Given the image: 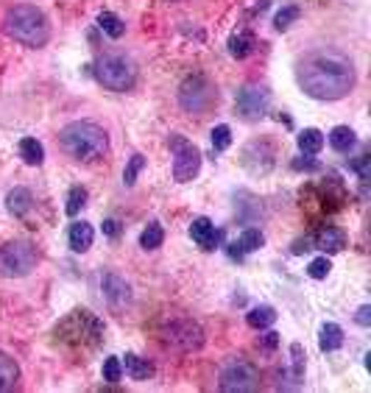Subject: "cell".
Wrapping results in <instances>:
<instances>
[{"instance_id": "cell-1", "label": "cell", "mask_w": 371, "mask_h": 393, "mask_svg": "<svg viewBox=\"0 0 371 393\" xmlns=\"http://www.w3.org/2000/svg\"><path fill=\"white\" fill-rule=\"evenodd\" d=\"M296 81L316 101H341L355 87V67L344 53L313 50L299 62Z\"/></svg>"}, {"instance_id": "cell-2", "label": "cell", "mask_w": 371, "mask_h": 393, "mask_svg": "<svg viewBox=\"0 0 371 393\" xmlns=\"http://www.w3.org/2000/svg\"><path fill=\"white\" fill-rule=\"evenodd\" d=\"M59 145L78 162H95L109 151V137L92 120H73L59 131Z\"/></svg>"}, {"instance_id": "cell-3", "label": "cell", "mask_w": 371, "mask_h": 393, "mask_svg": "<svg viewBox=\"0 0 371 393\" xmlns=\"http://www.w3.org/2000/svg\"><path fill=\"white\" fill-rule=\"evenodd\" d=\"M3 28L14 42H20L25 48H42L50 39L48 17L36 6H28V3L11 6L3 17Z\"/></svg>"}, {"instance_id": "cell-4", "label": "cell", "mask_w": 371, "mask_h": 393, "mask_svg": "<svg viewBox=\"0 0 371 393\" xmlns=\"http://www.w3.org/2000/svg\"><path fill=\"white\" fill-rule=\"evenodd\" d=\"M56 343L67 349H95L104 341V324L90 310H73L53 329Z\"/></svg>"}, {"instance_id": "cell-5", "label": "cell", "mask_w": 371, "mask_h": 393, "mask_svg": "<svg viewBox=\"0 0 371 393\" xmlns=\"http://www.w3.org/2000/svg\"><path fill=\"white\" fill-rule=\"evenodd\" d=\"M95 78L112 92H126L137 81V67L132 59H126L120 53H104L95 62Z\"/></svg>"}, {"instance_id": "cell-6", "label": "cell", "mask_w": 371, "mask_h": 393, "mask_svg": "<svg viewBox=\"0 0 371 393\" xmlns=\"http://www.w3.org/2000/svg\"><path fill=\"white\" fill-rule=\"evenodd\" d=\"M215 103H218V90H215V84L206 76L195 73V76H187L182 81V87H179V106L185 112H190V115H206Z\"/></svg>"}, {"instance_id": "cell-7", "label": "cell", "mask_w": 371, "mask_h": 393, "mask_svg": "<svg viewBox=\"0 0 371 393\" xmlns=\"http://www.w3.org/2000/svg\"><path fill=\"white\" fill-rule=\"evenodd\" d=\"M36 268V245L28 240H11L0 245V276L20 279Z\"/></svg>"}, {"instance_id": "cell-8", "label": "cell", "mask_w": 371, "mask_h": 393, "mask_svg": "<svg viewBox=\"0 0 371 393\" xmlns=\"http://www.w3.org/2000/svg\"><path fill=\"white\" fill-rule=\"evenodd\" d=\"M218 388L223 393H254L260 388V371L246 360H229L220 369Z\"/></svg>"}, {"instance_id": "cell-9", "label": "cell", "mask_w": 371, "mask_h": 393, "mask_svg": "<svg viewBox=\"0 0 371 393\" xmlns=\"http://www.w3.org/2000/svg\"><path fill=\"white\" fill-rule=\"evenodd\" d=\"M162 335H165V343L171 349H176V352H198L204 346V329L190 318L171 321L162 329Z\"/></svg>"}, {"instance_id": "cell-10", "label": "cell", "mask_w": 371, "mask_h": 393, "mask_svg": "<svg viewBox=\"0 0 371 393\" xmlns=\"http://www.w3.org/2000/svg\"><path fill=\"white\" fill-rule=\"evenodd\" d=\"M268 106H271V95H268L265 87H257V84H246V87L237 92V98H234L237 115H240L243 120H248V123L262 120L265 112H268Z\"/></svg>"}, {"instance_id": "cell-11", "label": "cell", "mask_w": 371, "mask_h": 393, "mask_svg": "<svg viewBox=\"0 0 371 393\" xmlns=\"http://www.w3.org/2000/svg\"><path fill=\"white\" fill-rule=\"evenodd\" d=\"M171 148H174V179L176 182H192L201 171V154L192 143H187L182 137H174L171 140Z\"/></svg>"}, {"instance_id": "cell-12", "label": "cell", "mask_w": 371, "mask_h": 393, "mask_svg": "<svg viewBox=\"0 0 371 393\" xmlns=\"http://www.w3.org/2000/svg\"><path fill=\"white\" fill-rule=\"evenodd\" d=\"M274 157H276V151H274V145H271L268 140H254V143H248V145L243 148L240 162H243V168H246L248 173L265 176V173L274 168Z\"/></svg>"}, {"instance_id": "cell-13", "label": "cell", "mask_w": 371, "mask_h": 393, "mask_svg": "<svg viewBox=\"0 0 371 393\" xmlns=\"http://www.w3.org/2000/svg\"><path fill=\"white\" fill-rule=\"evenodd\" d=\"M101 290H104V299L109 301V307L118 310V313L132 304V287H129V282H126L123 276H118V273H104Z\"/></svg>"}, {"instance_id": "cell-14", "label": "cell", "mask_w": 371, "mask_h": 393, "mask_svg": "<svg viewBox=\"0 0 371 393\" xmlns=\"http://www.w3.org/2000/svg\"><path fill=\"white\" fill-rule=\"evenodd\" d=\"M310 243H313V248H321L324 254H335L346 245V231L338 226H324L310 237Z\"/></svg>"}, {"instance_id": "cell-15", "label": "cell", "mask_w": 371, "mask_h": 393, "mask_svg": "<svg viewBox=\"0 0 371 393\" xmlns=\"http://www.w3.org/2000/svg\"><path fill=\"white\" fill-rule=\"evenodd\" d=\"M190 237L204 248V251H209V248H215V240H218V231H215V223L209 220V217H195L192 223H190Z\"/></svg>"}, {"instance_id": "cell-16", "label": "cell", "mask_w": 371, "mask_h": 393, "mask_svg": "<svg viewBox=\"0 0 371 393\" xmlns=\"http://www.w3.org/2000/svg\"><path fill=\"white\" fill-rule=\"evenodd\" d=\"M6 206H8V212H11L14 217H25V215L31 212V206H34V196H31L28 187H14V190L6 196Z\"/></svg>"}, {"instance_id": "cell-17", "label": "cell", "mask_w": 371, "mask_h": 393, "mask_svg": "<svg viewBox=\"0 0 371 393\" xmlns=\"http://www.w3.org/2000/svg\"><path fill=\"white\" fill-rule=\"evenodd\" d=\"M92 237H95V231H92V226L90 223H73L70 226V234H67V240H70V248L76 251V254H84V251H90V245H92Z\"/></svg>"}, {"instance_id": "cell-18", "label": "cell", "mask_w": 371, "mask_h": 393, "mask_svg": "<svg viewBox=\"0 0 371 393\" xmlns=\"http://www.w3.org/2000/svg\"><path fill=\"white\" fill-rule=\"evenodd\" d=\"M344 346V329L338 324H324L318 335V349L321 352H338Z\"/></svg>"}, {"instance_id": "cell-19", "label": "cell", "mask_w": 371, "mask_h": 393, "mask_svg": "<svg viewBox=\"0 0 371 393\" xmlns=\"http://www.w3.org/2000/svg\"><path fill=\"white\" fill-rule=\"evenodd\" d=\"M355 143H358V137H355V131H352L349 126H335V129L330 131V145H332L338 154H349V151L355 148Z\"/></svg>"}, {"instance_id": "cell-20", "label": "cell", "mask_w": 371, "mask_h": 393, "mask_svg": "<svg viewBox=\"0 0 371 393\" xmlns=\"http://www.w3.org/2000/svg\"><path fill=\"white\" fill-rule=\"evenodd\" d=\"M262 243H265V237H262V231H260V229H246V231L240 234V240L234 243L232 254H234V257H243V254H248V251L262 248Z\"/></svg>"}, {"instance_id": "cell-21", "label": "cell", "mask_w": 371, "mask_h": 393, "mask_svg": "<svg viewBox=\"0 0 371 393\" xmlns=\"http://www.w3.org/2000/svg\"><path fill=\"white\" fill-rule=\"evenodd\" d=\"M17 380H20V366L14 363V357L0 352V391H11Z\"/></svg>"}, {"instance_id": "cell-22", "label": "cell", "mask_w": 371, "mask_h": 393, "mask_svg": "<svg viewBox=\"0 0 371 393\" xmlns=\"http://www.w3.org/2000/svg\"><path fill=\"white\" fill-rule=\"evenodd\" d=\"M321 148H324V134H321L318 129H304V131L299 134V151H302L304 157H316Z\"/></svg>"}, {"instance_id": "cell-23", "label": "cell", "mask_w": 371, "mask_h": 393, "mask_svg": "<svg viewBox=\"0 0 371 393\" xmlns=\"http://www.w3.org/2000/svg\"><path fill=\"white\" fill-rule=\"evenodd\" d=\"M251 50H254V36L248 31H237V34L229 36V53L234 59H246Z\"/></svg>"}, {"instance_id": "cell-24", "label": "cell", "mask_w": 371, "mask_h": 393, "mask_svg": "<svg viewBox=\"0 0 371 393\" xmlns=\"http://www.w3.org/2000/svg\"><path fill=\"white\" fill-rule=\"evenodd\" d=\"M20 157H22L25 165H42V159H45V148H42L39 140L25 137V140H20Z\"/></svg>"}, {"instance_id": "cell-25", "label": "cell", "mask_w": 371, "mask_h": 393, "mask_svg": "<svg viewBox=\"0 0 371 393\" xmlns=\"http://www.w3.org/2000/svg\"><path fill=\"white\" fill-rule=\"evenodd\" d=\"M126 374H129L132 380L143 383V380H148V377L154 374V366H151L148 360L137 357V355H126Z\"/></svg>"}, {"instance_id": "cell-26", "label": "cell", "mask_w": 371, "mask_h": 393, "mask_svg": "<svg viewBox=\"0 0 371 393\" xmlns=\"http://www.w3.org/2000/svg\"><path fill=\"white\" fill-rule=\"evenodd\" d=\"M98 25H101V31H104L106 36H112V39H120L123 31H126V22H123L118 14H112V11H101V14H98Z\"/></svg>"}, {"instance_id": "cell-27", "label": "cell", "mask_w": 371, "mask_h": 393, "mask_svg": "<svg viewBox=\"0 0 371 393\" xmlns=\"http://www.w3.org/2000/svg\"><path fill=\"white\" fill-rule=\"evenodd\" d=\"M274 321H276L274 307H254V310L246 313V324H248L251 329H265V327H271Z\"/></svg>"}, {"instance_id": "cell-28", "label": "cell", "mask_w": 371, "mask_h": 393, "mask_svg": "<svg viewBox=\"0 0 371 393\" xmlns=\"http://www.w3.org/2000/svg\"><path fill=\"white\" fill-rule=\"evenodd\" d=\"M162 240H165V229H162L160 223H148V226L143 229V234H140V245H143L146 251L160 248V245H162Z\"/></svg>"}, {"instance_id": "cell-29", "label": "cell", "mask_w": 371, "mask_h": 393, "mask_svg": "<svg viewBox=\"0 0 371 393\" xmlns=\"http://www.w3.org/2000/svg\"><path fill=\"white\" fill-rule=\"evenodd\" d=\"M299 6H285L282 11H276V17H274V25H276V31H288L296 20H299Z\"/></svg>"}, {"instance_id": "cell-30", "label": "cell", "mask_w": 371, "mask_h": 393, "mask_svg": "<svg viewBox=\"0 0 371 393\" xmlns=\"http://www.w3.org/2000/svg\"><path fill=\"white\" fill-rule=\"evenodd\" d=\"M87 203V190L84 187H70V193H67V215L73 217V215H78L81 212V206Z\"/></svg>"}, {"instance_id": "cell-31", "label": "cell", "mask_w": 371, "mask_h": 393, "mask_svg": "<svg viewBox=\"0 0 371 393\" xmlns=\"http://www.w3.org/2000/svg\"><path fill=\"white\" fill-rule=\"evenodd\" d=\"M209 134H212L209 140H212V148L215 151H226L232 145V129L229 126H215Z\"/></svg>"}, {"instance_id": "cell-32", "label": "cell", "mask_w": 371, "mask_h": 393, "mask_svg": "<svg viewBox=\"0 0 371 393\" xmlns=\"http://www.w3.org/2000/svg\"><path fill=\"white\" fill-rule=\"evenodd\" d=\"M146 168V159L140 157V154H134L132 159H129V165H126V171H123V185L126 187H132L134 182H137V176H140V171Z\"/></svg>"}, {"instance_id": "cell-33", "label": "cell", "mask_w": 371, "mask_h": 393, "mask_svg": "<svg viewBox=\"0 0 371 393\" xmlns=\"http://www.w3.org/2000/svg\"><path fill=\"white\" fill-rule=\"evenodd\" d=\"M330 268H332V262H330L327 254H324V257H316V259L307 265V273H310V279H327V276H330Z\"/></svg>"}, {"instance_id": "cell-34", "label": "cell", "mask_w": 371, "mask_h": 393, "mask_svg": "<svg viewBox=\"0 0 371 393\" xmlns=\"http://www.w3.org/2000/svg\"><path fill=\"white\" fill-rule=\"evenodd\" d=\"M123 377V363L118 357H106L104 360V380L106 383H118Z\"/></svg>"}, {"instance_id": "cell-35", "label": "cell", "mask_w": 371, "mask_h": 393, "mask_svg": "<svg viewBox=\"0 0 371 393\" xmlns=\"http://www.w3.org/2000/svg\"><path fill=\"white\" fill-rule=\"evenodd\" d=\"M290 355H293V369H290V374H293V380L299 383L302 374H304V349H302V343H293V346H290Z\"/></svg>"}, {"instance_id": "cell-36", "label": "cell", "mask_w": 371, "mask_h": 393, "mask_svg": "<svg viewBox=\"0 0 371 393\" xmlns=\"http://www.w3.org/2000/svg\"><path fill=\"white\" fill-rule=\"evenodd\" d=\"M352 171H355V173H358L363 182H369V179H371V157H369V154H363L360 159H355V162H352Z\"/></svg>"}, {"instance_id": "cell-37", "label": "cell", "mask_w": 371, "mask_h": 393, "mask_svg": "<svg viewBox=\"0 0 371 393\" xmlns=\"http://www.w3.org/2000/svg\"><path fill=\"white\" fill-rule=\"evenodd\" d=\"M355 321H358L360 327H371V307H369V304H363V307L358 310V315H355Z\"/></svg>"}, {"instance_id": "cell-38", "label": "cell", "mask_w": 371, "mask_h": 393, "mask_svg": "<svg viewBox=\"0 0 371 393\" xmlns=\"http://www.w3.org/2000/svg\"><path fill=\"white\" fill-rule=\"evenodd\" d=\"M260 343H262V349H268V352H271V349H276V346H279V335H276V332H265Z\"/></svg>"}, {"instance_id": "cell-39", "label": "cell", "mask_w": 371, "mask_h": 393, "mask_svg": "<svg viewBox=\"0 0 371 393\" xmlns=\"http://www.w3.org/2000/svg\"><path fill=\"white\" fill-rule=\"evenodd\" d=\"M293 168L296 171H318V162H313V159H296Z\"/></svg>"}, {"instance_id": "cell-40", "label": "cell", "mask_w": 371, "mask_h": 393, "mask_svg": "<svg viewBox=\"0 0 371 393\" xmlns=\"http://www.w3.org/2000/svg\"><path fill=\"white\" fill-rule=\"evenodd\" d=\"M104 231H106L109 237H118V234H120V226H118V220H104Z\"/></svg>"}]
</instances>
